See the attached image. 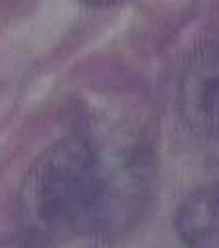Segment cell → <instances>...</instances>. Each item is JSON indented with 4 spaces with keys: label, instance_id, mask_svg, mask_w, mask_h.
<instances>
[{
    "label": "cell",
    "instance_id": "1",
    "mask_svg": "<svg viewBox=\"0 0 219 248\" xmlns=\"http://www.w3.org/2000/svg\"><path fill=\"white\" fill-rule=\"evenodd\" d=\"M104 164L83 139L70 137L48 147L23 184L25 219L42 232H68L97 223Z\"/></svg>",
    "mask_w": 219,
    "mask_h": 248
},
{
    "label": "cell",
    "instance_id": "2",
    "mask_svg": "<svg viewBox=\"0 0 219 248\" xmlns=\"http://www.w3.org/2000/svg\"><path fill=\"white\" fill-rule=\"evenodd\" d=\"M180 114L197 135L219 139V50L205 48L180 81Z\"/></svg>",
    "mask_w": 219,
    "mask_h": 248
},
{
    "label": "cell",
    "instance_id": "3",
    "mask_svg": "<svg viewBox=\"0 0 219 248\" xmlns=\"http://www.w3.org/2000/svg\"><path fill=\"white\" fill-rule=\"evenodd\" d=\"M176 234L188 248H213L219 244V180L194 190L180 205Z\"/></svg>",
    "mask_w": 219,
    "mask_h": 248
},
{
    "label": "cell",
    "instance_id": "4",
    "mask_svg": "<svg viewBox=\"0 0 219 248\" xmlns=\"http://www.w3.org/2000/svg\"><path fill=\"white\" fill-rule=\"evenodd\" d=\"M79 2L87 4V6H110V4L118 2V0H79Z\"/></svg>",
    "mask_w": 219,
    "mask_h": 248
},
{
    "label": "cell",
    "instance_id": "5",
    "mask_svg": "<svg viewBox=\"0 0 219 248\" xmlns=\"http://www.w3.org/2000/svg\"><path fill=\"white\" fill-rule=\"evenodd\" d=\"M0 248H21V246H15V244H4V246H0Z\"/></svg>",
    "mask_w": 219,
    "mask_h": 248
}]
</instances>
